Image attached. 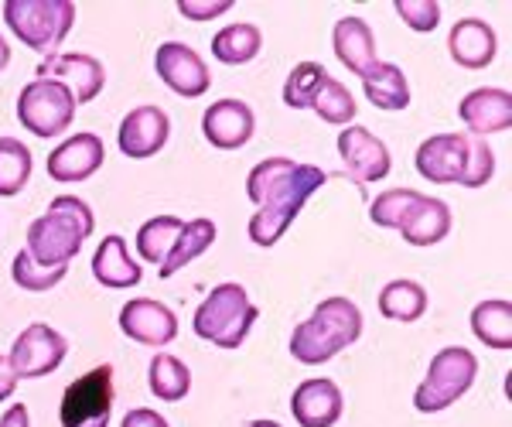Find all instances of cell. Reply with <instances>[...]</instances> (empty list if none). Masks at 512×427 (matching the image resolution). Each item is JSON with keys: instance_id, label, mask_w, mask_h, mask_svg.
<instances>
[{"instance_id": "cell-1", "label": "cell", "mask_w": 512, "mask_h": 427, "mask_svg": "<svg viewBox=\"0 0 512 427\" xmlns=\"http://www.w3.org/2000/svg\"><path fill=\"white\" fill-rule=\"evenodd\" d=\"M93 209L76 195H59L45 212L28 226V257L41 267H69L82 243L93 236Z\"/></svg>"}, {"instance_id": "cell-2", "label": "cell", "mask_w": 512, "mask_h": 427, "mask_svg": "<svg viewBox=\"0 0 512 427\" xmlns=\"http://www.w3.org/2000/svg\"><path fill=\"white\" fill-rule=\"evenodd\" d=\"M362 311L349 298H325L308 322H301L291 335V356L304 366L332 363L342 349L359 342Z\"/></svg>"}, {"instance_id": "cell-3", "label": "cell", "mask_w": 512, "mask_h": 427, "mask_svg": "<svg viewBox=\"0 0 512 427\" xmlns=\"http://www.w3.org/2000/svg\"><path fill=\"white\" fill-rule=\"evenodd\" d=\"M260 318V308H253L243 284H219L209 291V298L195 311V335L219 349H239L250 335V328Z\"/></svg>"}, {"instance_id": "cell-4", "label": "cell", "mask_w": 512, "mask_h": 427, "mask_svg": "<svg viewBox=\"0 0 512 427\" xmlns=\"http://www.w3.org/2000/svg\"><path fill=\"white\" fill-rule=\"evenodd\" d=\"M325 182H328V171L315 168V164H297L294 175L287 178V182L280 185L267 202L256 205L250 226H246L250 240L256 246H274L280 236H284L287 229H291V223L297 219V212H301L304 205H308V199Z\"/></svg>"}, {"instance_id": "cell-5", "label": "cell", "mask_w": 512, "mask_h": 427, "mask_svg": "<svg viewBox=\"0 0 512 427\" xmlns=\"http://www.w3.org/2000/svg\"><path fill=\"white\" fill-rule=\"evenodd\" d=\"M4 21L11 35L35 48L48 59L59 55L62 41L76 24V4L72 0H4Z\"/></svg>"}, {"instance_id": "cell-6", "label": "cell", "mask_w": 512, "mask_h": 427, "mask_svg": "<svg viewBox=\"0 0 512 427\" xmlns=\"http://www.w3.org/2000/svg\"><path fill=\"white\" fill-rule=\"evenodd\" d=\"M478 376V359L475 352H468L465 346H448L441 349L427 366L424 383L414 393V407L420 414H441L451 404H458L468 390H472Z\"/></svg>"}, {"instance_id": "cell-7", "label": "cell", "mask_w": 512, "mask_h": 427, "mask_svg": "<svg viewBox=\"0 0 512 427\" xmlns=\"http://www.w3.org/2000/svg\"><path fill=\"white\" fill-rule=\"evenodd\" d=\"M113 397H117V390H113L110 363L82 373L62 393V404H59L62 427H110Z\"/></svg>"}, {"instance_id": "cell-8", "label": "cell", "mask_w": 512, "mask_h": 427, "mask_svg": "<svg viewBox=\"0 0 512 427\" xmlns=\"http://www.w3.org/2000/svg\"><path fill=\"white\" fill-rule=\"evenodd\" d=\"M72 117H76V100L72 93L55 79H35L21 89L18 96V120L24 130H31L35 137H59L69 130Z\"/></svg>"}, {"instance_id": "cell-9", "label": "cell", "mask_w": 512, "mask_h": 427, "mask_svg": "<svg viewBox=\"0 0 512 427\" xmlns=\"http://www.w3.org/2000/svg\"><path fill=\"white\" fill-rule=\"evenodd\" d=\"M65 352H69L65 335L55 332L52 325L35 322V325L24 328L18 339H14L7 363H11L18 380H38V376H48L62 366Z\"/></svg>"}, {"instance_id": "cell-10", "label": "cell", "mask_w": 512, "mask_h": 427, "mask_svg": "<svg viewBox=\"0 0 512 427\" xmlns=\"http://www.w3.org/2000/svg\"><path fill=\"white\" fill-rule=\"evenodd\" d=\"M338 154H342L349 178H355L359 185L379 182V178H386L393 168L390 147L379 141L369 127H362V123H349V127L338 134Z\"/></svg>"}, {"instance_id": "cell-11", "label": "cell", "mask_w": 512, "mask_h": 427, "mask_svg": "<svg viewBox=\"0 0 512 427\" xmlns=\"http://www.w3.org/2000/svg\"><path fill=\"white\" fill-rule=\"evenodd\" d=\"M154 72H158L171 93L185 96V100H195V96H202L212 86L209 65L198 59L195 48L181 45V41H164L154 52Z\"/></svg>"}, {"instance_id": "cell-12", "label": "cell", "mask_w": 512, "mask_h": 427, "mask_svg": "<svg viewBox=\"0 0 512 427\" xmlns=\"http://www.w3.org/2000/svg\"><path fill=\"white\" fill-rule=\"evenodd\" d=\"M38 79H55L72 93L76 106L93 103L106 86V69L103 62H96L93 55L69 52V55H48L45 62H38Z\"/></svg>"}, {"instance_id": "cell-13", "label": "cell", "mask_w": 512, "mask_h": 427, "mask_svg": "<svg viewBox=\"0 0 512 427\" xmlns=\"http://www.w3.org/2000/svg\"><path fill=\"white\" fill-rule=\"evenodd\" d=\"M120 328L127 339L140 342V346L164 349L178 339V315L154 298H134L120 311Z\"/></svg>"}, {"instance_id": "cell-14", "label": "cell", "mask_w": 512, "mask_h": 427, "mask_svg": "<svg viewBox=\"0 0 512 427\" xmlns=\"http://www.w3.org/2000/svg\"><path fill=\"white\" fill-rule=\"evenodd\" d=\"M468 161V137L465 134H434L417 147L414 164L417 171L434 185H458Z\"/></svg>"}, {"instance_id": "cell-15", "label": "cell", "mask_w": 512, "mask_h": 427, "mask_svg": "<svg viewBox=\"0 0 512 427\" xmlns=\"http://www.w3.org/2000/svg\"><path fill=\"white\" fill-rule=\"evenodd\" d=\"M103 158L106 151L96 134H72L48 154V178H55L62 185L86 182L103 168Z\"/></svg>"}, {"instance_id": "cell-16", "label": "cell", "mask_w": 512, "mask_h": 427, "mask_svg": "<svg viewBox=\"0 0 512 427\" xmlns=\"http://www.w3.org/2000/svg\"><path fill=\"white\" fill-rule=\"evenodd\" d=\"M171 134V120L161 106H137L120 123V151L134 161L154 158Z\"/></svg>"}, {"instance_id": "cell-17", "label": "cell", "mask_w": 512, "mask_h": 427, "mask_svg": "<svg viewBox=\"0 0 512 427\" xmlns=\"http://www.w3.org/2000/svg\"><path fill=\"white\" fill-rule=\"evenodd\" d=\"M253 130H256V117L243 100H216L202 113L205 141L219 147V151H236V147L250 144Z\"/></svg>"}, {"instance_id": "cell-18", "label": "cell", "mask_w": 512, "mask_h": 427, "mask_svg": "<svg viewBox=\"0 0 512 427\" xmlns=\"http://www.w3.org/2000/svg\"><path fill=\"white\" fill-rule=\"evenodd\" d=\"M458 117L478 137L502 134V130L512 127V96H509V89H495V86L472 89V93L458 103Z\"/></svg>"}, {"instance_id": "cell-19", "label": "cell", "mask_w": 512, "mask_h": 427, "mask_svg": "<svg viewBox=\"0 0 512 427\" xmlns=\"http://www.w3.org/2000/svg\"><path fill=\"white\" fill-rule=\"evenodd\" d=\"M342 407V390L332 380H304L291 397V414L301 427H332Z\"/></svg>"}, {"instance_id": "cell-20", "label": "cell", "mask_w": 512, "mask_h": 427, "mask_svg": "<svg viewBox=\"0 0 512 427\" xmlns=\"http://www.w3.org/2000/svg\"><path fill=\"white\" fill-rule=\"evenodd\" d=\"M332 48H335L338 62H342L349 72H355L359 79H366L369 72L379 65L373 28H369L362 18H342V21H338L335 31H332Z\"/></svg>"}, {"instance_id": "cell-21", "label": "cell", "mask_w": 512, "mask_h": 427, "mask_svg": "<svg viewBox=\"0 0 512 427\" xmlns=\"http://www.w3.org/2000/svg\"><path fill=\"white\" fill-rule=\"evenodd\" d=\"M495 38L492 24H485L482 18H461L448 35V52L461 69H485L495 59Z\"/></svg>"}, {"instance_id": "cell-22", "label": "cell", "mask_w": 512, "mask_h": 427, "mask_svg": "<svg viewBox=\"0 0 512 427\" xmlns=\"http://www.w3.org/2000/svg\"><path fill=\"white\" fill-rule=\"evenodd\" d=\"M93 274L103 287H113V291H123V287H137L144 281L140 274V264L130 257L127 240L123 236H106L103 243L96 246L93 253Z\"/></svg>"}, {"instance_id": "cell-23", "label": "cell", "mask_w": 512, "mask_h": 427, "mask_svg": "<svg viewBox=\"0 0 512 427\" xmlns=\"http://www.w3.org/2000/svg\"><path fill=\"white\" fill-rule=\"evenodd\" d=\"M403 240L410 246H434L451 233V209L441 199L420 195L414 212L407 216V223L400 226Z\"/></svg>"}, {"instance_id": "cell-24", "label": "cell", "mask_w": 512, "mask_h": 427, "mask_svg": "<svg viewBox=\"0 0 512 427\" xmlns=\"http://www.w3.org/2000/svg\"><path fill=\"white\" fill-rule=\"evenodd\" d=\"M362 89H366V100L376 106V110H386V113H400L410 106V82L403 76L400 65L393 62H383L366 79H362Z\"/></svg>"}, {"instance_id": "cell-25", "label": "cell", "mask_w": 512, "mask_h": 427, "mask_svg": "<svg viewBox=\"0 0 512 427\" xmlns=\"http://www.w3.org/2000/svg\"><path fill=\"white\" fill-rule=\"evenodd\" d=\"M219 229L212 219H192V223L181 226L175 246H171V253L164 257V264L158 267L161 270V281H168V277H175L181 267L192 264L195 257H202L205 250H209L212 243H216Z\"/></svg>"}, {"instance_id": "cell-26", "label": "cell", "mask_w": 512, "mask_h": 427, "mask_svg": "<svg viewBox=\"0 0 512 427\" xmlns=\"http://www.w3.org/2000/svg\"><path fill=\"white\" fill-rule=\"evenodd\" d=\"M427 311V291L417 281H390L379 291V315L390 322H417Z\"/></svg>"}, {"instance_id": "cell-27", "label": "cell", "mask_w": 512, "mask_h": 427, "mask_svg": "<svg viewBox=\"0 0 512 427\" xmlns=\"http://www.w3.org/2000/svg\"><path fill=\"white\" fill-rule=\"evenodd\" d=\"M472 332L478 335V342H485L489 349H512V305L502 298L482 301L472 311Z\"/></svg>"}, {"instance_id": "cell-28", "label": "cell", "mask_w": 512, "mask_h": 427, "mask_svg": "<svg viewBox=\"0 0 512 427\" xmlns=\"http://www.w3.org/2000/svg\"><path fill=\"white\" fill-rule=\"evenodd\" d=\"M147 383H151V393L164 404H178V400L188 397L192 390V373L181 363L178 356H168V352H158L151 359V369H147Z\"/></svg>"}, {"instance_id": "cell-29", "label": "cell", "mask_w": 512, "mask_h": 427, "mask_svg": "<svg viewBox=\"0 0 512 427\" xmlns=\"http://www.w3.org/2000/svg\"><path fill=\"white\" fill-rule=\"evenodd\" d=\"M263 48V35L256 24H229L222 28L216 38H212V55L222 62V65H246L260 55Z\"/></svg>"}, {"instance_id": "cell-30", "label": "cell", "mask_w": 512, "mask_h": 427, "mask_svg": "<svg viewBox=\"0 0 512 427\" xmlns=\"http://www.w3.org/2000/svg\"><path fill=\"white\" fill-rule=\"evenodd\" d=\"M181 219L178 216H154L147 219L144 226L137 229V253L147 260V264H164V257L171 253V246H175L178 233H181Z\"/></svg>"}, {"instance_id": "cell-31", "label": "cell", "mask_w": 512, "mask_h": 427, "mask_svg": "<svg viewBox=\"0 0 512 427\" xmlns=\"http://www.w3.org/2000/svg\"><path fill=\"white\" fill-rule=\"evenodd\" d=\"M31 178V151L18 137H0V199H14Z\"/></svg>"}, {"instance_id": "cell-32", "label": "cell", "mask_w": 512, "mask_h": 427, "mask_svg": "<svg viewBox=\"0 0 512 427\" xmlns=\"http://www.w3.org/2000/svg\"><path fill=\"white\" fill-rule=\"evenodd\" d=\"M328 79L325 65L318 62H297L291 69V76L284 82V103L291 106V110H311V103H315L321 82Z\"/></svg>"}, {"instance_id": "cell-33", "label": "cell", "mask_w": 512, "mask_h": 427, "mask_svg": "<svg viewBox=\"0 0 512 427\" xmlns=\"http://www.w3.org/2000/svg\"><path fill=\"white\" fill-rule=\"evenodd\" d=\"M420 199V192L414 188H390V192L376 195L369 202V219L379 226V229H400L407 223V216L414 212V205Z\"/></svg>"}, {"instance_id": "cell-34", "label": "cell", "mask_w": 512, "mask_h": 427, "mask_svg": "<svg viewBox=\"0 0 512 427\" xmlns=\"http://www.w3.org/2000/svg\"><path fill=\"white\" fill-rule=\"evenodd\" d=\"M294 168L297 164L291 158H267V161L256 164L250 171V178H246V195H250V202H256V205L267 202L270 195L294 175Z\"/></svg>"}, {"instance_id": "cell-35", "label": "cell", "mask_w": 512, "mask_h": 427, "mask_svg": "<svg viewBox=\"0 0 512 427\" xmlns=\"http://www.w3.org/2000/svg\"><path fill=\"white\" fill-rule=\"evenodd\" d=\"M311 110H315L325 123H345V127H349L352 117H355V100H352V93L342 86V82L328 76L325 82H321Z\"/></svg>"}, {"instance_id": "cell-36", "label": "cell", "mask_w": 512, "mask_h": 427, "mask_svg": "<svg viewBox=\"0 0 512 427\" xmlns=\"http://www.w3.org/2000/svg\"><path fill=\"white\" fill-rule=\"evenodd\" d=\"M65 274H69V267H41L35 260L28 257V250H21L18 257H14L11 264V277L14 284L24 287V291H52L55 284L65 281Z\"/></svg>"}, {"instance_id": "cell-37", "label": "cell", "mask_w": 512, "mask_h": 427, "mask_svg": "<svg viewBox=\"0 0 512 427\" xmlns=\"http://www.w3.org/2000/svg\"><path fill=\"white\" fill-rule=\"evenodd\" d=\"M495 175V154L492 147L485 141H478V137H468V161H465V175H461L458 185L465 188H482L489 185Z\"/></svg>"}, {"instance_id": "cell-38", "label": "cell", "mask_w": 512, "mask_h": 427, "mask_svg": "<svg viewBox=\"0 0 512 427\" xmlns=\"http://www.w3.org/2000/svg\"><path fill=\"white\" fill-rule=\"evenodd\" d=\"M396 14L407 28H414L417 35H431L441 24V4L437 0H396Z\"/></svg>"}, {"instance_id": "cell-39", "label": "cell", "mask_w": 512, "mask_h": 427, "mask_svg": "<svg viewBox=\"0 0 512 427\" xmlns=\"http://www.w3.org/2000/svg\"><path fill=\"white\" fill-rule=\"evenodd\" d=\"M233 7V0H178V11L181 18L188 21H212L222 18V14Z\"/></svg>"}, {"instance_id": "cell-40", "label": "cell", "mask_w": 512, "mask_h": 427, "mask_svg": "<svg viewBox=\"0 0 512 427\" xmlns=\"http://www.w3.org/2000/svg\"><path fill=\"white\" fill-rule=\"evenodd\" d=\"M120 427H168V421H164L158 410L137 407V410H130V414L123 417V424H120Z\"/></svg>"}, {"instance_id": "cell-41", "label": "cell", "mask_w": 512, "mask_h": 427, "mask_svg": "<svg viewBox=\"0 0 512 427\" xmlns=\"http://www.w3.org/2000/svg\"><path fill=\"white\" fill-rule=\"evenodd\" d=\"M18 390V376H14L11 363H7V356H0V404H4L11 393Z\"/></svg>"}, {"instance_id": "cell-42", "label": "cell", "mask_w": 512, "mask_h": 427, "mask_svg": "<svg viewBox=\"0 0 512 427\" xmlns=\"http://www.w3.org/2000/svg\"><path fill=\"white\" fill-rule=\"evenodd\" d=\"M0 427H31L28 407H24V404H14L4 417H0Z\"/></svg>"}, {"instance_id": "cell-43", "label": "cell", "mask_w": 512, "mask_h": 427, "mask_svg": "<svg viewBox=\"0 0 512 427\" xmlns=\"http://www.w3.org/2000/svg\"><path fill=\"white\" fill-rule=\"evenodd\" d=\"M7 62H11V45H7V38L0 35V72L7 69Z\"/></svg>"}, {"instance_id": "cell-44", "label": "cell", "mask_w": 512, "mask_h": 427, "mask_svg": "<svg viewBox=\"0 0 512 427\" xmlns=\"http://www.w3.org/2000/svg\"><path fill=\"white\" fill-rule=\"evenodd\" d=\"M246 427H284V424H277V421H263V417H256V421H250Z\"/></svg>"}]
</instances>
